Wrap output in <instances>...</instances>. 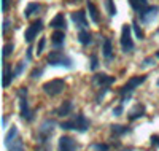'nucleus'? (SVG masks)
Masks as SVG:
<instances>
[{
  "mask_svg": "<svg viewBox=\"0 0 159 151\" xmlns=\"http://www.w3.org/2000/svg\"><path fill=\"white\" fill-rule=\"evenodd\" d=\"M38 11H40V5H38V3H29L27 8L24 10V16L29 18V16L34 15V13H38Z\"/></svg>",
  "mask_w": 159,
  "mask_h": 151,
  "instance_id": "obj_23",
  "label": "nucleus"
},
{
  "mask_svg": "<svg viewBox=\"0 0 159 151\" xmlns=\"http://www.w3.org/2000/svg\"><path fill=\"white\" fill-rule=\"evenodd\" d=\"M65 88H67V85H65L64 80H51V81H48V83L43 85V91H45L48 95H57V94H61Z\"/></svg>",
  "mask_w": 159,
  "mask_h": 151,
  "instance_id": "obj_5",
  "label": "nucleus"
},
{
  "mask_svg": "<svg viewBox=\"0 0 159 151\" xmlns=\"http://www.w3.org/2000/svg\"><path fill=\"white\" fill-rule=\"evenodd\" d=\"M49 25L52 27V29H56V30H59V29H65V18H64L62 13H57V15L51 19Z\"/></svg>",
  "mask_w": 159,
  "mask_h": 151,
  "instance_id": "obj_13",
  "label": "nucleus"
},
{
  "mask_svg": "<svg viewBox=\"0 0 159 151\" xmlns=\"http://www.w3.org/2000/svg\"><path fill=\"white\" fill-rule=\"evenodd\" d=\"M7 29H8V21L3 22V32H7Z\"/></svg>",
  "mask_w": 159,
  "mask_h": 151,
  "instance_id": "obj_37",
  "label": "nucleus"
},
{
  "mask_svg": "<svg viewBox=\"0 0 159 151\" xmlns=\"http://www.w3.org/2000/svg\"><path fill=\"white\" fill-rule=\"evenodd\" d=\"M132 29H134V32H135V35H137V37H139L140 40H142V38L145 37V35H143V30H142V29H140V27H139V24H137V22H132Z\"/></svg>",
  "mask_w": 159,
  "mask_h": 151,
  "instance_id": "obj_27",
  "label": "nucleus"
},
{
  "mask_svg": "<svg viewBox=\"0 0 159 151\" xmlns=\"http://www.w3.org/2000/svg\"><path fill=\"white\" fill-rule=\"evenodd\" d=\"M38 75H42V68H35V70L32 72V78H37Z\"/></svg>",
  "mask_w": 159,
  "mask_h": 151,
  "instance_id": "obj_35",
  "label": "nucleus"
},
{
  "mask_svg": "<svg viewBox=\"0 0 159 151\" xmlns=\"http://www.w3.org/2000/svg\"><path fill=\"white\" fill-rule=\"evenodd\" d=\"M8 5H10V0H2V10L3 11L8 10Z\"/></svg>",
  "mask_w": 159,
  "mask_h": 151,
  "instance_id": "obj_34",
  "label": "nucleus"
},
{
  "mask_svg": "<svg viewBox=\"0 0 159 151\" xmlns=\"http://www.w3.org/2000/svg\"><path fill=\"white\" fill-rule=\"evenodd\" d=\"M129 3H130V7L134 8L135 11H143L145 8L148 7V3H147V0H129Z\"/></svg>",
  "mask_w": 159,
  "mask_h": 151,
  "instance_id": "obj_18",
  "label": "nucleus"
},
{
  "mask_svg": "<svg viewBox=\"0 0 159 151\" xmlns=\"http://www.w3.org/2000/svg\"><path fill=\"white\" fill-rule=\"evenodd\" d=\"M22 64H24V62H21V64L18 65V68H16V73H19V72H22Z\"/></svg>",
  "mask_w": 159,
  "mask_h": 151,
  "instance_id": "obj_36",
  "label": "nucleus"
},
{
  "mask_svg": "<svg viewBox=\"0 0 159 151\" xmlns=\"http://www.w3.org/2000/svg\"><path fill=\"white\" fill-rule=\"evenodd\" d=\"M11 51H13V43L5 45V46H3V57H8L10 54H11Z\"/></svg>",
  "mask_w": 159,
  "mask_h": 151,
  "instance_id": "obj_30",
  "label": "nucleus"
},
{
  "mask_svg": "<svg viewBox=\"0 0 159 151\" xmlns=\"http://www.w3.org/2000/svg\"><path fill=\"white\" fill-rule=\"evenodd\" d=\"M157 86H159V80H157Z\"/></svg>",
  "mask_w": 159,
  "mask_h": 151,
  "instance_id": "obj_39",
  "label": "nucleus"
},
{
  "mask_svg": "<svg viewBox=\"0 0 159 151\" xmlns=\"http://www.w3.org/2000/svg\"><path fill=\"white\" fill-rule=\"evenodd\" d=\"M129 130H130L129 127L121 126V124H113V126H111V134H113V135H123V134H126V132H129Z\"/></svg>",
  "mask_w": 159,
  "mask_h": 151,
  "instance_id": "obj_24",
  "label": "nucleus"
},
{
  "mask_svg": "<svg viewBox=\"0 0 159 151\" xmlns=\"http://www.w3.org/2000/svg\"><path fill=\"white\" fill-rule=\"evenodd\" d=\"M92 151H108V145L96 143V145H92Z\"/></svg>",
  "mask_w": 159,
  "mask_h": 151,
  "instance_id": "obj_29",
  "label": "nucleus"
},
{
  "mask_svg": "<svg viewBox=\"0 0 159 151\" xmlns=\"http://www.w3.org/2000/svg\"><path fill=\"white\" fill-rule=\"evenodd\" d=\"M156 57H159V51H157V53H156Z\"/></svg>",
  "mask_w": 159,
  "mask_h": 151,
  "instance_id": "obj_38",
  "label": "nucleus"
},
{
  "mask_svg": "<svg viewBox=\"0 0 159 151\" xmlns=\"http://www.w3.org/2000/svg\"><path fill=\"white\" fill-rule=\"evenodd\" d=\"M103 56L107 59H111V54H113V48H111V40L110 38H105L103 40Z\"/></svg>",
  "mask_w": 159,
  "mask_h": 151,
  "instance_id": "obj_19",
  "label": "nucleus"
},
{
  "mask_svg": "<svg viewBox=\"0 0 159 151\" xmlns=\"http://www.w3.org/2000/svg\"><path fill=\"white\" fill-rule=\"evenodd\" d=\"M121 113H123V103L113 108V115H115V116H119V115H121Z\"/></svg>",
  "mask_w": 159,
  "mask_h": 151,
  "instance_id": "obj_32",
  "label": "nucleus"
},
{
  "mask_svg": "<svg viewBox=\"0 0 159 151\" xmlns=\"http://www.w3.org/2000/svg\"><path fill=\"white\" fill-rule=\"evenodd\" d=\"M48 64L52 67H67L72 68V59L67 57L62 51H51L48 54Z\"/></svg>",
  "mask_w": 159,
  "mask_h": 151,
  "instance_id": "obj_3",
  "label": "nucleus"
},
{
  "mask_svg": "<svg viewBox=\"0 0 159 151\" xmlns=\"http://www.w3.org/2000/svg\"><path fill=\"white\" fill-rule=\"evenodd\" d=\"M105 5H107L108 15H110V16H115V15H116V7H115V3H113V0H105Z\"/></svg>",
  "mask_w": 159,
  "mask_h": 151,
  "instance_id": "obj_25",
  "label": "nucleus"
},
{
  "mask_svg": "<svg viewBox=\"0 0 159 151\" xmlns=\"http://www.w3.org/2000/svg\"><path fill=\"white\" fill-rule=\"evenodd\" d=\"M10 151H25V149L22 146V142L19 139H16L15 143H13V146H10Z\"/></svg>",
  "mask_w": 159,
  "mask_h": 151,
  "instance_id": "obj_26",
  "label": "nucleus"
},
{
  "mask_svg": "<svg viewBox=\"0 0 159 151\" xmlns=\"http://www.w3.org/2000/svg\"><path fill=\"white\" fill-rule=\"evenodd\" d=\"M51 40H52V45H54L56 48H59V46H62V45H64L65 35H64V32H62V30H56L54 34L51 35Z\"/></svg>",
  "mask_w": 159,
  "mask_h": 151,
  "instance_id": "obj_15",
  "label": "nucleus"
},
{
  "mask_svg": "<svg viewBox=\"0 0 159 151\" xmlns=\"http://www.w3.org/2000/svg\"><path fill=\"white\" fill-rule=\"evenodd\" d=\"M157 11H159V8H157L156 5H148L143 11H140V13H139L140 21H143V22H150L151 19H154V18H156Z\"/></svg>",
  "mask_w": 159,
  "mask_h": 151,
  "instance_id": "obj_11",
  "label": "nucleus"
},
{
  "mask_svg": "<svg viewBox=\"0 0 159 151\" xmlns=\"http://www.w3.org/2000/svg\"><path fill=\"white\" fill-rule=\"evenodd\" d=\"M43 151H49V149H43Z\"/></svg>",
  "mask_w": 159,
  "mask_h": 151,
  "instance_id": "obj_40",
  "label": "nucleus"
},
{
  "mask_svg": "<svg viewBox=\"0 0 159 151\" xmlns=\"http://www.w3.org/2000/svg\"><path fill=\"white\" fill-rule=\"evenodd\" d=\"M151 145L159 146V135H153V137H151Z\"/></svg>",
  "mask_w": 159,
  "mask_h": 151,
  "instance_id": "obj_33",
  "label": "nucleus"
},
{
  "mask_svg": "<svg viewBox=\"0 0 159 151\" xmlns=\"http://www.w3.org/2000/svg\"><path fill=\"white\" fill-rule=\"evenodd\" d=\"M52 129H54V121L46 119L43 124H42V127H40V130H38V139H40V142L45 143V142L49 139V135L52 134Z\"/></svg>",
  "mask_w": 159,
  "mask_h": 151,
  "instance_id": "obj_8",
  "label": "nucleus"
},
{
  "mask_svg": "<svg viewBox=\"0 0 159 151\" xmlns=\"http://www.w3.org/2000/svg\"><path fill=\"white\" fill-rule=\"evenodd\" d=\"M78 38H80V42H81L83 45H89V43L92 42V35H91L88 30H84V29H81V30H80V34H78Z\"/></svg>",
  "mask_w": 159,
  "mask_h": 151,
  "instance_id": "obj_20",
  "label": "nucleus"
},
{
  "mask_svg": "<svg viewBox=\"0 0 159 151\" xmlns=\"http://www.w3.org/2000/svg\"><path fill=\"white\" fill-rule=\"evenodd\" d=\"M42 29H43V22L40 21V19H37L35 22H32L30 25H29V29L25 30V34H24V38H25V42L27 43H30L32 40L42 32Z\"/></svg>",
  "mask_w": 159,
  "mask_h": 151,
  "instance_id": "obj_7",
  "label": "nucleus"
},
{
  "mask_svg": "<svg viewBox=\"0 0 159 151\" xmlns=\"http://www.w3.org/2000/svg\"><path fill=\"white\" fill-rule=\"evenodd\" d=\"M72 21L80 27V29H84V27L88 25V19H86V13L78 10V11H73L72 13Z\"/></svg>",
  "mask_w": 159,
  "mask_h": 151,
  "instance_id": "obj_12",
  "label": "nucleus"
},
{
  "mask_svg": "<svg viewBox=\"0 0 159 151\" xmlns=\"http://www.w3.org/2000/svg\"><path fill=\"white\" fill-rule=\"evenodd\" d=\"M18 97H19V110H21V118L30 121L32 112L29 110V102H27V88H19L18 91Z\"/></svg>",
  "mask_w": 159,
  "mask_h": 151,
  "instance_id": "obj_4",
  "label": "nucleus"
},
{
  "mask_svg": "<svg viewBox=\"0 0 159 151\" xmlns=\"http://www.w3.org/2000/svg\"><path fill=\"white\" fill-rule=\"evenodd\" d=\"M18 135V129L13 126L10 130H8V134L5 135V145L7 146H11V142H15V137Z\"/></svg>",
  "mask_w": 159,
  "mask_h": 151,
  "instance_id": "obj_22",
  "label": "nucleus"
},
{
  "mask_svg": "<svg viewBox=\"0 0 159 151\" xmlns=\"http://www.w3.org/2000/svg\"><path fill=\"white\" fill-rule=\"evenodd\" d=\"M143 113H145V107L137 105V107H135V108L129 113V121H134V119H137V118L143 116Z\"/></svg>",
  "mask_w": 159,
  "mask_h": 151,
  "instance_id": "obj_21",
  "label": "nucleus"
},
{
  "mask_svg": "<svg viewBox=\"0 0 159 151\" xmlns=\"http://www.w3.org/2000/svg\"><path fill=\"white\" fill-rule=\"evenodd\" d=\"M97 65H99V62H97V56H96V54H92V56H91V68H92V70H96Z\"/></svg>",
  "mask_w": 159,
  "mask_h": 151,
  "instance_id": "obj_31",
  "label": "nucleus"
},
{
  "mask_svg": "<svg viewBox=\"0 0 159 151\" xmlns=\"http://www.w3.org/2000/svg\"><path fill=\"white\" fill-rule=\"evenodd\" d=\"M145 80H147V76H145V75L132 76V78L127 81V83H126L121 89H119V95H121V103H123L126 99H129V97H130V94L134 92V89H135L137 86H140Z\"/></svg>",
  "mask_w": 159,
  "mask_h": 151,
  "instance_id": "obj_2",
  "label": "nucleus"
},
{
  "mask_svg": "<svg viewBox=\"0 0 159 151\" xmlns=\"http://www.w3.org/2000/svg\"><path fill=\"white\" fill-rule=\"evenodd\" d=\"M59 151H76V142L69 135H62L57 143Z\"/></svg>",
  "mask_w": 159,
  "mask_h": 151,
  "instance_id": "obj_9",
  "label": "nucleus"
},
{
  "mask_svg": "<svg viewBox=\"0 0 159 151\" xmlns=\"http://www.w3.org/2000/svg\"><path fill=\"white\" fill-rule=\"evenodd\" d=\"M3 72H5V78H3V86H5V88H8V86L11 85V80H13V76H15V73L11 72V67H10L8 64H5V65H3Z\"/></svg>",
  "mask_w": 159,
  "mask_h": 151,
  "instance_id": "obj_17",
  "label": "nucleus"
},
{
  "mask_svg": "<svg viewBox=\"0 0 159 151\" xmlns=\"http://www.w3.org/2000/svg\"><path fill=\"white\" fill-rule=\"evenodd\" d=\"M89 126H91V122L84 118V115L78 113V115H75L72 119L64 121L62 124H61V129H64V130L73 129V130H78V132H86V130L89 129Z\"/></svg>",
  "mask_w": 159,
  "mask_h": 151,
  "instance_id": "obj_1",
  "label": "nucleus"
},
{
  "mask_svg": "<svg viewBox=\"0 0 159 151\" xmlns=\"http://www.w3.org/2000/svg\"><path fill=\"white\" fill-rule=\"evenodd\" d=\"M92 83L100 86V88H108V86H111L115 83V78L105 75V73H97V75L92 76Z\"/></svg>",
  "mask_w": 159,
  "mask_h": 151,
  "instance_id": "obj_10",
  "label": "nucleus"
},
{
  "mask_svg": "<svg viewBox=\"0 0 159 151\" xmlns=\"http://www.w3.org/2000/svg\"><path fill=\"white\" fill-rule=\"evenodd\" d=\"M88 10H89V16H91V19L94 21V22H100L99 10H97V7L92 3V2H89V0H88Z\"/></svg>",
  "mask_w": 159,
  "mask_h": 151,
  "instance_id": "obj_16",
  "label": "nucleus"
},
{
  "mask_svg": "<svg viewBox=\"0 0 159 151\" xmlns=\"http://www.w3.org/2000/svg\"><path fill=\"white\" fill-rule=\"evenodd\" d=\"M130 27L132 25H124L121 30V48L124 53H130L134 49V42H132V35H130Z\"/></svg>",
  "mask_w": 159,
  "mask_h": 151,
  "instance_id": "obj_6",
  "label": "nucleus"
},
{
  "mask_svg": "<svg viewBox=\"0 0 159 151\" xmlns=\"http://www.w3.org/2000/svg\"><path fill=\"white\" fill-rule=\"evenodd\" d=\"M72 108H73L72 102H70V100H65V102L56 110V115H57V116H67V115H70Z\"/></svg>",
  "mask_w": 159,
  "mask_h": 151,
  "instance_id": "obj_14",
  "label": "nucleus"
},
{
  "mask_svg": "<svg viewBox=\"0 0 159 151\" xmlns=\"http://www.w3.org/2000/svg\"><path fill=\"white\" fill-rule=\"evenodd\" d=\"M45 45H46V38H40V42H38V45H37V54H42V53H43Z\"/></svg>",
  "mask_w": 159,
  "mask_h": 151,
  "instance_id": "obj_28",
  "label": "nucleus"
}]
</instances>
